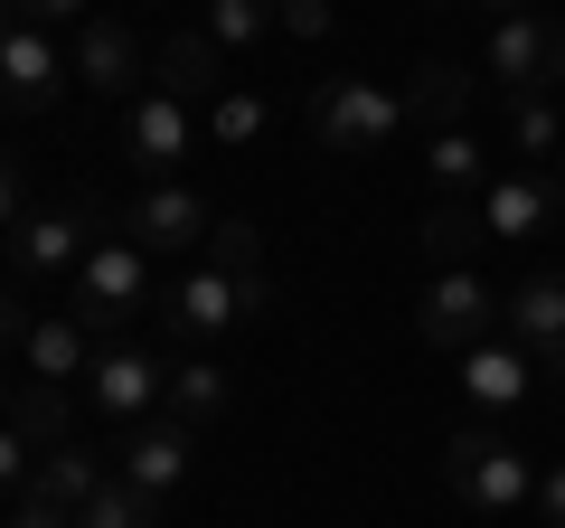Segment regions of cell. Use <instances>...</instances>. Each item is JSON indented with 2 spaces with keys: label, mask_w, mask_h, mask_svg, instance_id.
Wrapping results in <instances>:
<instances>
[{
  "label": "cell",
  "mask_w": 565,
  "mask_h": 528,
  "mask_svg": "<svg viewBox=\"0 0 565 528\" xmlns=\"http://www.w3.org/2000/svg\"><path fill=\"white\" fill-rule=\"evenodd\" d=\"M10 425H20L29 444H66V387H39V378H29L20 397H10Z\"/></svg>",
  "instance_id": "27"
},
{
  "label": "cell",
  "mask_w": 565,
  "mask_h": 528,
  "mask_svg": "<svg viewBox=\"0 0 565 528\" xmlns=\"http://www.w3.org/2000/svg\"><path fill=\"white\" fill-rule=\"evenodd\" d=\"M122 151H132L151 180H170V170L189 161V104H170V95H141L132 104V123H122Z\"/></svg>",
  "instance_id": "14"
},
{
  "label": "cell",
  "mask_w": 565,
  "mask_h": 528,
  "mask_svg": "<svg viewBox=\"0 0 565 528\" xmlns=\"http://www.w3.org/2000/svg\"><path fill=\"white\" fill-rule=\"evenodd\" d=\"M10 397H20V387H10V378H0V425H10Z\"/></svg>",
  "instance_id": "39"
},
{
  "label": "cell",
  "mask_w": 565,
  "mask_h": 528,
  "mask_svg": "<svg viewBox=\"0 0 565 528\" xmlns=\"http://www.w3.org/2000/svg\"><path fill=\"white\" fill-rule=\"evenodd\" d=\"M509 142H519L527 161H546V151H565V123H556V95H527V104H509Z\"/></svg>",
  "instance_id": "28"
},
{
  "label": "cell",
  "mask_w": 565,
  "mask_h": 528,
  "mask_svg": "<svg viewBox=\"0 0 565 528\" xmlns=\"http://www.w3.org/2000/svg\"><path fill=\"white\" fill-rule=\"evenodd\" d=\"M481 236H490L481 199H434V208H424V255H434V274H462Z\"/></svg>",
  "instance_id": "19"
},
{
  "label": "cell",
  "mask_w": 565,
  "mask_h": 528,
  "mask_svg": "<svg viewBox=\"0 0 565 528\" xmlns=\"http://www.w3.org/2000/svg\"><path fill=\"white\" fill-rule=\"evenodd\" d=\"M151 76H161L170 104H217V95H226V47L207 39V29H170Z\"/></svg>",
  "instance_id": "12"
},
{
  "label": "cell",
  "mask_w": 565,
  "mask_h": 528,
  "mask_svg": "<svg viewBox=\"0 0 565 528\" xmlns=\"http://www.w3.org/2000/svg\"><path fill=\"white\" fill-rule=\"evenodd\" d=\"M527 509H537L546 528H565V463H556V472H546V482H537V500H527Z\"/></svg>",
  "instance_id": "35"
},
{
  "label": "cell",
  "mask_w": 565,
  "mask_h": 528,
  "mask_svg": "<svg viewBox=\"0 0 565 528\" xmlns=\"http://www.w3.org/2000/svg\"><path fill=\"white\" fill-rule=\"evenodd\" d=\"M161 321H170V340H217V330L255 321V303H245V284H226L217 264H199V274H180V284H170Z\"/></svg>",
  "instance_id": "9"
},
{
  "label": "cell",
  "mask_w": 565,
  "mask_h": 528,
  "mask_svg": "<svg viewBox=\"0 0 565 528\" xmlns=\"http://www.w3.org/2000/svg\"><path fill=\"white\" fill-rule=\"evenodd\" d=\"M424 170H434V189H444V199H481V189H490V161H481V142H471L462 123L424 142Z\"/></svg>",
  "instance_id": "23"
},
{
  "label": "cell",
  "mask_w": 565,
  "mask_h": 528,
  "mask_svg": "<svg viewBox=\"0 0 565 528\" xmlns=\"http://www.w3.org/2000/svg\"><path fill=\"white\" fill-rule=\"evenodd\" d=\"M114 226L141 245V255H189V245H199L217 218H207V199H199V189H180V180H151V189H141V199L122 208Z\"/></svg>",
  "instance_id": "6"
},
{
  "label": "cell",
  "mask_w": 565,
  "mask_h": 528,
  "mask_svg": "<svg viewBox=\"0 0 565 528\" xmlns=\"http://www.w3.org/2000/svg\"><path fill=\"white\" fill-rule=\"evenodd\" d=\"M556 208H565V189L546 180V170H509V180L481 189V226L490 236H537V226H556Z\"/></svg>",
  "instance_id": "13"
},
{
  "label": "cell",
  "mask_w": 565,
  "mask_h": 528,
  "mask_svg": "<svg viewBox=\"0 0 565 528\" xmlns=\"http://www.w3.org/2000/svg\"><path fill=\"white\" fill-rule=\"evenodd\" d=\"M207 264H217V274H226V284H245V303H274V284H264V236H255V226H245V218H217V226H207Z\"/></svg>",
  "instance_id": "20"
},
{
  "label": "cell",
  "mask_w": 565,
  "mask_h": 528,
  "mask_svg": "<svg viewBox=\"0 0 565 528\" xmlns=\"http://www.w3.org/2000/svg\"><path fill=\"white\" fill-rule=\"evenodd\" d=\"M274 20H282V0H207V20H199V29H207L217 47H255Z\"/></svg>",
  "instance_id": "26"
},
{
  "label": "cell",
  "mask_w": 565,
  "mask_h": 528,
  "mask_svg": "<svg viewBox=\"0 0 565 528\" xmlns=\"http://www.w3.org/2000/svg\"><path fill=\"white\" fill-rule=\"evenodd\" d=\"M20 359H29V378H39V387H66V378H85V368H95V330H85L76 311H57V321H29Z\"/></svg>",
  "instance_id": "15"
},
{
  "label": "cell",
  "mask_w": 565,
  "mask_h": 528,
  "mask_svg": "<svg viewBox=\"0 0 565 528\" xmlns=\"http://www.w3.org/2000/svg\"><path fill=\"white\" fill-rule=\"evenodd\" d=\"M471 10H500V20H519V10H527V0H471Z\"/></svg>",
  "instance_id": "37"
},
{
  "label": "cell",
  "mask_w": 565,
  "mask_h": 528,
  "mask_svg": "<svg viewBox=\"0 0 565 528\" xmlns=\"http://www.w3.org/2000/svg\"><path fill=\"white\" fill-rule=\"evenodd\" d=\"M481 76L500 85L509 104L556 95V85H565V20H546V10H519V20H500V29H490V47H481Z\"/></svg>",
  "instance_id": "3"
},
{
  "label": "cell",
  "mask_w": 565,
  "mask_h": 528,
  "mask_svg": "<svg viewBox=\"0 0 565 528\" xmlns=\"http://www.w3.org/2000/svg\"><path fill=\"white\" fill-rule=\"evenodd\" d=\"M405 95H386L377 76H330V85H311V133H321V151H377V142H396L405 133Z\"/></svg>",
  "instance_id": "4"
},
{
  "label": "cell",
  "mask_w": 565,
  "mask_h": 528,
  "mask_svg": "<svg viewBox=\"0 0 565 528\" xmlns=\"http://www.w3.org/2000/svg\"><path fill=\"white\" fill-rule=\"evenodd\" d=\"M122 482L151 490V500L180 490V482H189V425H141L132 444H122Z\"/></svg>",
  "instance_id": "17"
},
{
  "label": "cell",
  "mask_w": 565,
  "mask_h": 528,
  "mask_svg": "<svg viewBox=\"0 0 565 528\" xmlns=\"http://www.w3.org/2000/svg\"><path fill=\"white\" fill-rule=\"evenodd\" d=\"M10 340H29V311L10 303V293H0V349H10Z\"/></svg>",
  "instance_id": "36"
},
{
  "label": "cell",
  "mask_w": 565,
  "mask_h": 528,
  "mask_svg": "<svg viewBox=\"0 0 565 528\" xmlns=\"http://www.w3.org/2000/svg\"><path fill=\"white\" fill-rule=\"evenodd\" d=\"M207 133H217V142H255V133H264V95H217V114H207Z\"/></svg>",
  "instance_id": "29"
},
{
  "label": "cell",
  "mask_w": 565,
  "mask_h": 528,
  "mask_svg": "<svg viewBox=\"0 0 565 528\" xmlns=\"http://www.w3.org/2000/svg\"><path fill=\"white\" fill-rule=\"evenodd\" d=\"M490 321H500V293H490L471 264H462V274H434V293L415 303V330H424L434 349H452V359H462V349H481Z\"/></svg>",
  "instance_id": "5"
},
{
  "label": "cell",
  "mask_w": 565,
  "mask_h": 528,
  "mask_svg": "<svg viewBox=\"0 0 565 528\" xmlns=\"http://www.w3.org/2000/svg\"><path fill=\"white\" fill-rule=\"evenodd\" d=\"M556 161H565V151H556Z\"/></svg>",
  "instance_id": "40"
},
{
  "label": "cell",
  "mask_w": 565,
  "mask_h": 528,
  "mask_svg": "<svg viewBox=\"0 0 565 528\" xmlns=\"http://www.w3.org/2000/svg\"><path fill=\"white\" fill-rule=\"evenodd\" d=\"M274 29H292V39H330V29H340V10H330V0H282Z\"/></svg>",
  "instance_id": "30"
},
{
  "label": "cell",
  "mask_w": 565,
  "mask_h": 528,
  "mask_svg": "<svg viewBox=\"0 0 565 528\" xmlns=\"http://www.w3.org/2000/svg\"><path fill=\"white\" fill-rule=\"evenodd\" d=\"M0 490H29V434L0 425Z\"/></svg>",
  "instance_id": "31"
},
{
  "label": "cell",
  "mask_w": 565,
  "mask_h": 528,
  "mask_svg": "<svg viewBox=\"0 0 565 528\" xmlns=\"http://www.w3.org/2000/svg\"><path fill=\"white\" fill-rule=\"evenodd\" d=\"M141 303H151V255H141L132 236H95L85 264H76V303H66V311H76L95 340H114Z\"/></svg>",
  "instance_id": "2"
},
{
  "label": "cell",
  "mask_w": 565,
  "mask_h": 528,
  "mask_svg": "<svg viewBox=\"0 0 565 528\" xmlns=\"http://www.w3.org/2000/svg\"><path fill=\"white\" fill-rule=\"evenodd\" d=\"M20 20L57 29V20H95V0H20Z\"/></svg>",
  "instance_id": "33"
},
{
  "label": "cell",
  "mask_w": 565,
  "mask_h": 528,
  "mask_svg": "<svg viewBox=\"0 0 565 528\" xmlns=\"http://www.w3.org/2000/svg\"><path fill=\"white\" fill-rule=\"evenodd\" d=\"M10 29H20V0H0V39H10Z\"/></svg>",
  "instance_id": "38"
},
{
  "label": "cell",
  "mask_w": 565,
  "mask_h": 528,
  "mask_svg": "<svg viewBox=\"0 0 565 528\" xmlns=\"http://www.w3.org/2000/svg\"><path fill=\"white\" fill-rule=\"evenodd\" d=\"M462 104H471V66H452V57L415 66V85H405V114H415V123L452 133V123H462Z\"/></svg>",
  "instance_id": "22"
},
{
  "label": "cell",
  "mask_w": 565,
  "mask_h": 528,
  "mask_svg": "<svg viewBox=\"0 0 565 528\" xmlns=\"http://www.w3.org/2000/svg\"><path fill=\"white\" fill-rule=\"evenodd\" d=\"M500 321H509V340L527 349V368H546V378L565 387V274H527L500 303Z\"/></svg>",
  "instance_id": "7"
},
{
  "label": "cell",
  "mask_w": 565,
  "mask_h": 528,
  "mask_svg": "<svg viewBox=\"0 0 565 528\" xmlns=\"http://www.w3.org/2000/svg\"><path fill=\"white\" fill-rule=\"evenodd\" d=\"M462 387H471V406L509 415V406H519V397H527V349H500V340L462 349Z\"/></svg>",
  "instance_id": "18"
},
{
  "label": "cell",
  "mask_w": 565,
  "mask_h": 528,
  "mask_svg": "<svg viewBox=\"0 0 565 528\" xmlns=\"http://www.w3.org/2000/svg\"><path fill=\"white\" fill-rule=\"evenodd\" d=\"M10 528H76V509L39 500V490H20V509H10Z\"/></svg>",
  "instance_id": "32"
},
{
  "label": "cell",
  "mask_w": 565,
  "mask_h": 528,
  "mask_svg": "<svg viewBox=\"0 0 565 528\" xmlns=\"http://www.w3.org/2000/svg\"><path fill=\"white\" fill-rule=\"evenodd\" d=\"M444 482H452V500L490 509V519H509V509L537 500V472H527V453L509 444V434H481V425H462V434L444 444Z\"/></svg>",
  "instance_id": "1"
},
{
  "label": "cell",
  "mask_w": 565,
  "mask_h": 528,
  "mask_svg": "<svg viewBox=\"0 0 565 528\" xmlns=\"http://www.w3.org/2000/svg\"><path fill=\"white\" fill-rule=\"evenodd\" d=\"M76 528H161V500H151V490H132V482H104L95 500L76 509Z\"/></svg>",
  "instance_id": "25"
},
{
  "label": "cell",
  "mask_w": 565,
  "mask_h": 528,
  "mask_svg": "<svg viewBox=\"0 0 565 528\" xmlns=\"http://www.w3.org/2000/svg\"><path fill=\"white\" fill-rule=\"evenodd\" d=\"M161 406H170V425H189V434L217 425V415H226V368H217V359H180Z\"/></svg>",
  "instance_id": "21"
},
{
  "label": "cell",
  "mask_w": 565,
  "mask_h": 528,
  "mask_svg": "<svg viewBox=\"0 0 565 528\" xmlns=\"http://www.w3.org/2000/svg\"><path fill=\"white\" fill-rule=\"evenodd\" d=\"M85 387H95V415H151L170 397V359H151V349H95V368H85Z\"/></svg>",
  "instance_id": "10"
},
{
  "label": "cell",
  "mask_w": 565,
  "mask_h": 528,
  "mask_svg": "<svg viewBox=\"0 0 565 528\" xmlns=\"http://www.w3.org/2000/svg\"><path fill=\"white\" fill-rule=\"evenodd\" d=\"M85 245H95L85 208H29V218L10 226V264H20L29 284H57V274H76Z\"/></svg>",
  "instance_id": "8"
},
{
  "label": "cell",
  "mask_w": 565,
  "mask_h": 528,
  "mask_svg": "<svg viewBox=\"0 0 565 528\" xmlns=\"http://www.w3.org/2000/svg\"><path fill=\"white\" fill-rule=\"evenodd\" d=\"M57 85H66L57 39H47L39 20H20L10 39H0V95L20 104V114H47V104H57Z\"/></svg>",
  "instance_id": "11"
},
{
  "label": "cell",
  "mask_w": 565,
  "mask_h": 528,
  "mask_svg": "<svg viewBox=\"0 0 565 528\" xmlns=\"http://www.w3.org/2000/svg\"><path fill=\"white\" fill-rule=\"evenodd\" d=\"M76 76L95 85V95H122V85L141 76V39L122 20H85L76 29Z\"/></svg>",
  "instance_id": "16"
},
{
  "label": "cell",
  "mask_w": 565,
  "mask_h": 528,
  "mask_svg": "<svg viewBox=\"0 0 565 528\" xmlns=\"http://www.w3.org/2000/svg\"><path fill=\"white\" fill-rule=\"evenodd\" d=\"M29 490H39V500H57V509H85V500L104 490V472H95V453L47 444V453H39V472H29Z\"/></svg>",
  "instance_id": "24"
},
{
  "label": "cell",
  "mask_w": 565,
  "mask_h": 528,
  "mask_svg": "<svg viewBox=\"0 0 565 528\" xmlns=\"http://www.w3.org/2000/svg\"><path fill=\"white\" fill-rule=\"evenodd\" d=\"M29 218V199H20V161H10V151H0V236H10V226Z\"/></svg>",
  "instance_id": "34"
}]
</instances>
